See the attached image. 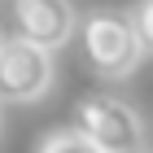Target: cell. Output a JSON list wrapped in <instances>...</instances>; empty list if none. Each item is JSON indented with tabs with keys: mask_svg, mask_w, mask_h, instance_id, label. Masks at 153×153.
Here are the masks:
<instances>
[{
	"mask_svg": "<svg viewBox=\"0 0 153 153\" xmlns=\"http://www.w3.org/2000/svg\"><path fill=\"white\" fill-rule=\"evenodd\" d=\"M70 127L83 131L101 153H144V123L118 96H101V92L79 96L74 114H70Z\"/></svg>",
	"mask_w": 153,
	"mask_h": 153,
	"instance_id": "7a4b0ae2",
	"label": "cell"
},
{
	"mask_svg": "<svg viewBox=\"0 0 153 153\" xmlns=\"http://www.w3.org/2000/svg\"><path fill=\"white\" fill-rule=\"evenodd\" d=\"M79 39H83L88 66H92L101 79H123V74H131L140 66V57L149 53L136 18H127V13H92V18H83Z\"/></svg>",
	"mask_w": 153,
	"mask_h": 153,
	"instance_id": "6da1fadb",
	"label": "cell"
},
{
	"mask_svg": "<svg viewBox=\"0 0 153 153\" xmlns=\"http://www.w3.org/2000/svg\"><path fill=\"white\" fill-rule=\"evenodd\" d=\"M13 22H18V39L39 48H61L66 39L79 31V18H74L70 0H13Z\"/></svg>",
	"mask_w": 153,
	"mask_h": 153,
	"instance_id": "277c9868",
	"label": "cell"
},
{
	"mask_svg": "<svg viewBox=\"0 0 153 153\" xmlns=\"http://www.w3.org/2000/svg\"><path fill=\"white\" fill-rule=\"evenodd\" d=\"M53 88V57L48 48L26 39H4L0 48V101H39Z\"/></svg>",
	"mask_w": 153,
	"mask_h": 153,
	"instance_id": "3957f363",
	"label": "cell"
},
{
	"mask_svg": "<svg viewBox=\"0 0 153 153\" xmlns=\"http://www.w3.org/2000/svg\"><path fill=\"white\" fill-rule=\"evenodd\" d=\"M136 26H140V35H144V48L153 53V0H140V9H136Z\"/></svg>",
	"mask_w": 153,
	"mask_h": 153,
	"instance_id": "8992f818",
	"label": "cell"
},
{
	"mask_svg": "<svg viewBox=\"0 0 153 153\" xmlns=\"http://www.w3.org/2000/svg\"><path fill=\"white\" fill-rule=\"evenodd\" d=\"M35 153H101L83 131H74V127H57V131H48L44 140H39V149Z\"/></svg>",
	"mask_w": 153,
	"mask_h": 153,
	"instance_id": "5b68a950",
	"label": "cell"
},
{
	"mask_svg": "<svg viewBox=\"0 0 153 153\" xmlns=\"http://www.w3.org/2000/svg\"><path fill=\"white\" fill-rule=\"evenodd\" d=\"M0 48H4V39H0Z\"/></svg>",
	"mask_w": 153,
	"mask_h": 153,
	"instance_id": "52a82bcc",
	"label": "cell"
}]
</instances>
